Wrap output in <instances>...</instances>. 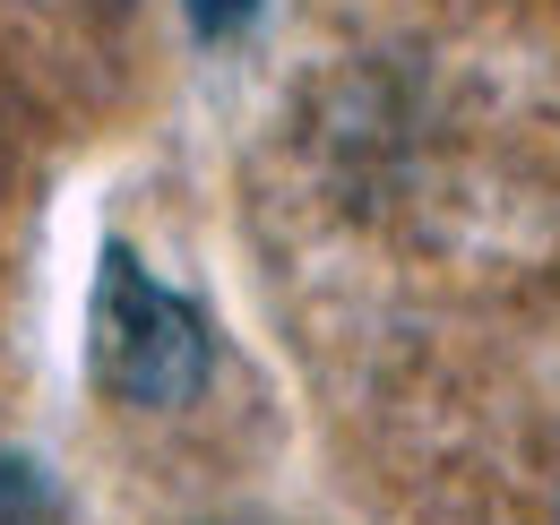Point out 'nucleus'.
Masks as SVG:
<instances>
[{
	"mask_svg": "<svg viewBox=\"0 0 560 525\" xmlns=\"http://www.w3.org/2000/svg\"><path fill=\"white\" fill-rule=\"evenodd\" d=\"M86 328H95V380L121 405L164 413V405H190L208 388V328H199V311L173 284H155L130 242H104L95 319Z\"/></svg>",
	"mask_w": 560,
	"mask_h": 525,
	"instance_id": "1",
	"label": "nucleus"
},
{
	"mask_svg": "<svg viewBox=\"0 0 560 525\" xmlns=\"http://www.w3.org/2000/svg\"><path fill=\"white\" fill-rule=\"evenodd\" d=\"M250 9L259 0H190V26L199 35H233V26H250Z\"/></svg>",
	"mask_w": 560,
	"mask_h": 525,
	"instance_id": "3",
	"label": "nucleus"
},
{
	"mask_svg": "<svg viewBox=\"0 0 560 525\" xmlns=\"http://www.w3.org/2000/svg\"><path fill=\"white\" fill-rule=\"evenodd\" d=\"M35 517H44V482L18 457H0V525H35Z\"/></svg>",
	"mask_w": 560,
	"mask_h": 525,
	"instance_id": "2",
	"label": "nucleus"
}]
</instances>
